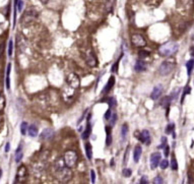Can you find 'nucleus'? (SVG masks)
I'll return each mask as SVG.
<instances>
[{"label": "nucleus", "instance_id": "ea45409f", "mask_svg": "<svg viewBox=\"0 0 194 184\" xmlns=\"http://www.w3.org/2000/svg\"><path fill=\"white\" fill-rule=\"evenodd\" d=\"M17 6H18V11H21V9H23V6H24V1H23V0H18Z\"/></svg>", "mask_w": 194, "mask_h": 184}, {"label": "nucleus", "instance_id": "423d86ee", "mask_svg": "<svg viewBox=\"0 0 194 184\" xmlns=\"http://www.w3.org/2000/svg\"><path fill=\"white\" fill-rule=\"evenodd\" d=\"M66 82H67L68 86H70V88L74 89V90H76V89L79 88V85H80L79 77H78V75L75 74V73H73V72L69 73V75L67 76V79H66Z\"/></svg>", "mask_w": 194, "mask_h": 184}, {"label": "nucleus", "instance_id": "c85d7f7f", "mask_svg": "<svg viewBox=\"0 0 194 184\" xmlns=\"http://www.w3.org/2000/svg\"><path fill=\"white\" fill-rule=\"evenodd\" d=\"M171 168L173 171H176L178 170V164H177V161L175 157H172V161H171Z\"/></svg>", "mask_w": 194, "mask_h": 184}, {"label": "nucleus", "instance_id": "7ed1b4c3", "mask_svg": "<svg viewBox=\"0 0 194 184\" xmlns=\"http://www.w3.org/2000/svg\"><path fill=\"white\" fill-rule=\"evenodd\" d=\"M176 67V60L175 58H169V59L165 60L164 62L160 65L159 67V73L161 75H167L171 73L172 71Z\"/></svg>", "mask_w": 194, "mask_h": 184}, {"label": "nucleus", "instance_id": "473e14b6", "mask_svg": "<svg viewBox=\"0 0 194 184\" xmlns=\"http://www.w3.org/2000/svg\"><path fill=\"white\" fill-rule=\"evenodd\" d=\"M169 166V162L168 160H162L160 162V167L161 169H167Z\"/></svg>", "mask_w": 194, "mask_h": 184}, {"label": "nucleus", "instance_id": "4c0bfd02", "mask_svg": "<svg viewBox=\"0 0 194 184\" xmlns=\"http://www.w3.org/2000/svg\"><path fill=\"white\" fill-rule=\"evenodd\" d=\"M108 103L110 104V107H115L116 106V101H115L114 98H110L109 100H108Z\"/></svg>", "mask_w": 194, "mask_h": 184}, {"label": "nucleus", "instance_id": "1a4fd4ad", "mask_svg": "<svg viewBox=\"0 0 194 184\" xmlns=\"http://www.w3.org/2000/svg\"><path fill=\"white\" fill-rule=\"evenodd\" d=\"M37 15H38V12L36 11V10L34 9L27 10V11L24 12L23 18H21V21H24V23H32V21L37 18Z\"/></svg>", "mask_w": 194, "mask_h": 184}, {"label": "nucleus", "instance_id": "e433bc0d", "mask_svg": "<svg viewBox=\"0 0 194 184\" xmlns=\"http://www.w3.org/2000/svg\"><path fill=\"white\" fill-rule=\"evenodd\" d=\"M4 50H5V43L0 44V58L2 57V55H3Z\"/></svg>", "mask_w": 194, "mask_h": 184}, {"label": "nucleus", "instance_id": "393cba45", "mask_svg": "<svg viewBox=\"0 0 194 184\" xmlns=\"http://www.w3.org/2000/svg\"><path fill=\"white\" fill-rule=\"evenodd\" d=\"M127 133H128V127L127 124H123V126L121 128V136H122V140H125L127 137Z\"/></svg>", "mask_w": 194, "mask_h": 184}, {"label": "nucleus", "instance_id": "b1692460", "mask_svg": "<svg viewBox=\"0 0 194 184\" xmlns=\"http://www.w3.org/2000/svg\"><path fill=\"white\" fill-rule=\"evenodd\" d=\"M106 132H107L106 146H107V147H110L111 144H112V135H111V130H110V127H109V126L106 127Z\"/></svg>", "mask_w": 194, "mask_h": 184}, {"label": "nucleus", "instance_id": "6ab92c4d", "mask_svg": "<svg viewBox=\"0 0 194 184\" xmlns=\"http://www.w3.org/2000/svg\"><path fill=\"white\" fill-rule=\"evenodd\" d=\"M90 117L91 115L88 116V118H87V129H85V131L82 133V138L84 139H87L88 136H90L91 134V125L90 123Z\"/></svg>", "mask_w": 194, "mask_h": 184}, {"label": "nucleus", "instance_id": "79ce46f5", "mask_svg": "<svg viewBox=\"0 0 194 184\" xmlns=\"http://www.w3.org/2000/svg\"><path fill=\"white\" fill-rule=\"evenodd\" d=\"M140 183L141 184L148 183V178H146V176H142V178H141V180H140Z\"/></svg>", "mask_w": 194, "mask_h": 184}, {"label": "nucleus", "instance_id": "a211bd4d", "mask_svg": "<svg viewBox=\"0 0 194 184\" xmlns=\"http://www.w3.org/2000/svg\"><path fill=\"white\" fill-rule=\"evenodd\" d=\"M172 97L171 96H166L164 98L162 99V101H161V106L162 107H166V108H169L170 107V104H171V101H172Z\"/></svg>", "mask_w": 194, "mask_h": 184}, {"label": "nucleus", "instance_id": "c9c22d12", "mask_svg": "<svg viewBox=\"0 0 194 184\" xmlns=\"http://www.w3.org/2000/svg\"><path fill=\"white\" fill-rule=\"evenodd\" d=\"M111 115H112V114H111V109L109 108V109L107 110V112L105 113V115H104V119H105V120H109L110 117H111Z\"/></svg>", "mask_w": 194, "mask_h": 184}, {"label": "nucleus", "instance_id": "0eeeda50", "mask_svg": "<svg viewBox=\"0 0 194 184\" xmlns=\"http://www.w3.org/2000/svg\"><path fill=\"white\" fill-rule=\"evenodd\" d=\"M135 137L138 138L141 143L145 144L146 146H149L151 144V134L148 130H142V131H135Z\"/></svg>", "mask_w": 194, "mask_h": 184}, {"label": "nucleus", "instance_id": "dca6fc26", "mask_svg": "<svg viewBox=\"0 0 194 184\" xmlns=\"http://www.w3.org/2000/svg\"><path fill=\"white\" fill-rule=\"evenodd\" d=\"M141 154H142V149H141L140 146H136L134 147V152H133V158H134V162L137 163L139 161V159L141 157Z\"/></svg>", "mask_w": 194, "mask_h": 184}, {"label": "nucleus", "instance_id": "9b49d317", "mask_svg": "<svg viewBox=\"0 0 194 184\" xmlns=\"http://www.w3.org/2000/svg\"><path fill=\"white\" fill-rule=\"evenodd\" d=\"M163 91H164V86H163L162 85L156 86L154 88V90H152L151 94V100H157L161 96H162Z\"/></svg>", "mask_w": 194, "mask_h": 184}, {"label": "nucleus", "instance_id": "9d476101", "mask_svg": "<svg viewBox=\"0 0 194 184\" xmlns=\"http://www.w3.org/2000/svg\"><path fill=\"white\" fill-rule=\"evenodd\" d=\"M161 162V154L160 153H154L151 156V159H149V164H151V168L154 170L156 169L157 166L160 165Z\"/></svg>", "mask_w": 194, "mask_h": 184}, {"label": "nucleus", "instance_id": "4468645a", "mask_svg": "<svg viewBox=\"0 0 194 184\" xmlns=\"http://www.w3.org/2000/svg\"><path fill=\"white\" fill-rule=\"evenodd\" d=\"M115 85V77L113 76H110V79L109 80H108V82H107V85L105 86V89L103 90V94H108L109 92L112 90V88Z\"/></svg>", "mask_w": 194, "mask_h": 184}, {"label": "nucleus", "instance_id": "f3484780", "mask_svg": "<svg viewBox=\"0 0 194 184\" xmlns=\"http://www.w3.org/2000/svg\"><path fill=\"white\" fill-rule=\"evenodd\" d=\"M115 3H116V0H108L106 2V4H105V10H106L107 13H110L113 11Z\"/></svg>", "mask_w": 194, "mask_h": 184}, {"label": "nucleus", "instance_id": "412c9836", "mask_svg": "<svg viewBox=\"0 0 194 184\" xmlns=\"http://www.w3.org/2000/svg\"><path fill=\"white\" fill-rule=\"evenodd\" d=\"M85 153H87V157L88 160H91L93 158V147H91V144L90 143L85 144Z\"/></svg>", "mask_w": 194, "mask_h": 184}, {"label": "nucleus", "instance_id": "a878e982", "mask_svg": "<svg viewBox=\"0 0 194 184\" xmlns=\"http://www.w3.org/2000/svg\"><path fill=\"white\" fill-rule=\"evenodd\" d=\"M194 67V60H189L188 62L186 63V68H187V72H188V75L191 74V71H192V69Z\"/></svg>", "mask_w": 194, "mask_h": 184}, {"label": "nucleus", "instance_id": "09e8293b", "mask_svg": "<svg viewBox=\"0 0 194 184\" xmlns=\"http://www.w3.org/2000/svg\"><path fill=\"white\" fill-rule=\"evenodd\" d=\"M1 175H2V171H1V169H0V177H1Z\"/></svg>", "mask_w": 194, "mask_h": 184}, {"label": "nucleus", "instance_id": "f03ea898", "mask_svg": "<svg viewBox=\"0 0 194 184\" xmlns=\"http://www.w3.org/2000/svg\"><path fill=\"white\" fill-rule=\"evenodd\" d=\"M179 45L176 42H168L159 48V53L161 56H172L178 51Z\"/></svg>", "mask_w": 194, "mask_h": 184}, {"label": "nucleus", "instance_id": "37998d69", "mask_svg": "<svg viewBox=\"0 0 194 184\" xmlns=\"http://www.w3.org/2000/svg\"><path fill=\"white\" fill-rule=\"evenodd\" d=\"M164 150H165V156H166V157H168V156H169V150H170V149H169V146H165Z\"/></svg>", "mask_w": 194, "mask_h": 184}, {"label": "nucleus", "instance_id": "5701e85b", "mask_svg": "<svg viewBox=\"0 0 194 184\" xmlns=\"http://www.w3.org/2000/svg\"><path fill=\"white\" fill-rule=\"evenodd\" d=\"M10 69H11V64H8V67H7V72H6V88L7 90L10 89Z\"/></svg>", "mask_w": 194, "mask_h": 184}, {"label": "nucleus", "instance_id": "cd10ccee", "mask_svg": "<svg viewBox=\"0 0 194 184\" xmlns=\"http://www.w3.org/2000/svg\"><path fill=\"white\" fill-rule=\"evenodd\" d=\"M149 51H146V50H140L139 52H138V56H139L140 59H143V58H146L149 56Z\"/></svg>", "mask_w": 194, "mask_h": 184}, {"label": "nucleus", "instance_id": "c756f323", "mask_svg": "<svg viewBox=\"0 0 194 184\" xmlns=\"http://www.w3.org/2000/svg\"><path fill=\"white\" fill-rule=\"evenodd\" d=\"M122 174H123L124 177H130L132 174V171L130 168H125V169H123V171H122Z\"/></svg>", "mask_w": 194, "mask_h": 184}, {"label": "nucleus", "instance_id": "a19ab883", "mask_svg": "<svg viewBox=\"0 0 194 184\" xmlns=\"http://www.w3.org/2000/svg\"><path fill=\"white\" fill-rule=\"evenodd\" d=\"M91 182L95 183V180H96V174H95V171L91 170Z\"/></svg>", "mask_w": 194, "mask_h": 184}, {"label": "nucleus", "instance_id": "39448f33", "mask_svg": "<svg viewBox=\"0 0 194 184\" xmlns=\"http://www.w3.org/2000/svg\"><path fill=\"white\" fill-rule=\"evenodd\" d=\"M131 44L136 48H141L146 45V40L141 34H134L131 36Z\"/></svg>", "mask_w": 194, "mask_h": 184}, {"label": "nucleus", "instance_id": "4be33fe9", "mask_svg": "<svg viewBox=\"0 0 194 184\" xmlns=\"http://www.w3.org/2000/svg\"><path fill=\"white\" fill-rule=\"evenodd\" d=\"M24 157V153L21 150V147H18V149L16 150L15 152V162L16 163H19L21 161V159Z\"/></svg>", "mask_w": 194, "mask_h": 184}, {"label": "nucleus", "instance_id": "f257e3e1", "mask_svg": "<svg viewBox=\"0 0 194 184\" xmlns=\"http://www.w3.org/2000/svg\"><path fill=\"white\" fill-rule=\"evenodd\" d=\"M55 176L61 182H68L72 178V171L69 167L65 166L63 163L62 165H58L55 171Z\"/></svg>", "mask_w": 194, "mask_h": 184}, {"label": "nucleus", "instance_id": "bb28decb", "mask_svg": "<svg viewBox=\"0 0 194 184\" xmlns=\"http://www.w3.org/2000/svg\"><path fill=\"white\" fill-rule=\"evenodd\" d=\"M27 129H29V126H27V122H21V134H23V135L26 134V133L27 132Z\"/></svg>", "mask_w": 194, "mask_h": 184}, {"label": "nucleus", "instance_id": "2f4dec72", "mask_svg": "<svg viewBox=\"0 0 194 184\" xmlns=\"http://www.w3.org/2000/svg\"><path fill=\"white\" fill-rule=\"evenodd\" d=\"M5 107V98L3 95H0V111H2Z\"/></svg>", "mask_w": 194, "mask_h": 184}, {"label": "nucleus", "instance_id": "aec40b11", "mask_svg": "<svg viewBox=\"0 0 194 184\" xmlns=\"http://www.w3.org/2000/svg\"><path fill=\"white\" fill-rule=\"evenodd\" d=\"M27 132H29V135L32 136V137H36L38 135V128L36 125H30L29 126V129H27Z\"/></svg>", "mask_w": 194, "mask_h": 184}, {"label": "nucleus", "instance_id": "2eb2a0df", "mask_svg": "<svg viewBox=\"0 0 194 184\" xmlns=\"http://www.w3.org/2000/svg\"><path fill=\"white\" fill-rule=\"evenodd\" d=\"M87 64L88 66H91V67H95L97 65V60L93 53H88L87 55Z\"/></svg>", "mask_w": 194, "mask_h": 184}, {"label": "nucleus", "instance_id": "f704fd0d", "mask_svg": "<svg viewBox=\"0 0 194 184\" xmlns=\"http://www.w3.org/2000/svg\"><path fill=\"white\" fill-rule=\"evenodd\" d=\"M12 50H13V41L10 40L9 43H8V55L9 56L12 55Z\"/></svg>", "mask_w": 194, "mask_h": 184}, {"label": "nucleus", "instance_id": "20e7f679", "mask_svg": "<svg viewBox=\"0 0 194 184\" xmlns=\"http://www.w3.org/2000/svg\"><path fill=\"white\" fill-rule=\"evenodd\" d=\"M77 160H78V157H77V154L74 150H67L63 156V161H64L65 166L69 167V168H72L75 166Z\"/></svg>", "mask_w": 194, "mask_h": 184}, {"label": "nucleus", "instance_id": "49530a36", "mask_svg": "<svg viewBox=\"0 0 194 184\" xmlns=\"http://www.w3.org/2000/svg\"><path fill=\"white\" fill-rule=\"evenodd\" d=\"M191 54H192V56H194V47L191 48Z\"/></svg>", "mask_w": 194, "mask_h": 184}, {"label": "nucleus", "instance_id": "72a5a7b5", "mask_svg": "<svg viewBox=\"0 0 194 184\" xmlns=\"http://www.w3.org/2000/svg\"><path fill=\"white\" fill-rule=\"evenodd\" d=\"M110 120H111V125H112V126H114V125L116 124V121H117V114L113 113L112 115H111V117H110Z\"/></svg>", "mask_w": 194, "mask_h": 184}, {"label": "nucleus", "instance_id": "6e6552de", "mask_svg": "<svg viewBox=\"0 0 194 184\" xmlns=\"http://www.w3.org/2000/svg\"><path fill=\"white\" fill-rule=\"evenodd\" d=\"M27 167L24 165H21L18 167L17 169V173H16V176H15V181L14 182L16 183H21V182H24V179L27 178Z\"/></svg>", "mask_w": 194, "mask_h": 184}, {"label": "nucleus", "instance_id": "de8ad7c7", "mask_svg": "<svg viewBox=\"0 0 194 184\" xmlns=\"http://www.w3.org/2000/svg\"><path fill=\"white\" fill-rule=\"evenodd\" d=\"M114 165V159H112V162H111V166Z\"/></svg>", "mask_w": 194, "mask_h": 184}, {"label": "nucleus", "instance_id": "58836bf2", "mask_svg": "<svg viewBox=\"0 0 194 184\" xmlns=\"http://www.w3.org/2000/svg\"><path fill=\"white\" fill-rule=\"evenodd\" d=\"M154 183H156V184H157V183H163V178L161 177V176H157L154 179Z\"/></svg>", "mask_w": 194, "mask_h": 184}, {"label": "nucleus", "instance_id": "7c9ffc66", "mask_svg": "<svg viewBox=\"0 0 194 184\" xmlns=\"http://www.w3.org/2000/svg\"><path fill=\"white\" fill-rule=\"evenodd\" d=\"M174 124L173 123H170V124H168L167 125V127H166V133L167 134H171L172 132H173V130H174Z\"/></svg>", "mask_w": 194, "mask_h": 184}, {"label": "nucleus", "instance_id": "c03bdc74", "mask_svg": "<svg viewBox=\"0 0 194 184\" xmlns=\"http://www.w3.org/2000/svg\"><path fill=\"white\" fill-rule=\"evenodd\" d=\"M9 149H10V146H9V144H6V146H5V152H8V150H9Z\"/></svg>", "mask_w": 194, "mask_h": 184}, {"label": "nucleus", "instance_id": "a18cd8bd", "mask_svg": "<svg viewBox=\"0 0 194 184\" xmlns=\"http://www.w3.org/2000/svg\"><path fill=\"white\" fill-rule=\"evenodd\" d=\"M48 1H49V0H41V2H42L43 4H46V3H48Z\"/></svg>", "mask_w": 194, "mask_h": 184}, {"label": "nucleus", "instance_id": "f8f14e48", "mask_svg": "<svg viewBox=\"0 0 194 184\" xmlns=\"http://www.w3.org/2000/svg\"><path fill=\"white\" fill-rule=\"evenodd\" d=\"M54 137V131L51 129V128H46L44 129V131L41 133L40 138L42 140H51L52 138Z\"/></svg>", "mask_w": 194, "mask_h": 184}, {"label": "nucleus", "instance_id": "ddd939ff", "mask_svg": "<svg viewBox=\"0 0 194 184\" xmlns=\"http://www.w3.org/2000/svg\"><path fill=\"white\" fill-rule=\"evenodd\" d=\"M146 68H148V65H146V63L142 59H139L135 62V65H134V70L135 71L142 72V71L146 70Z\"/></svg>", "mask_w": 194, "mask_h": 184}]
</instances>
